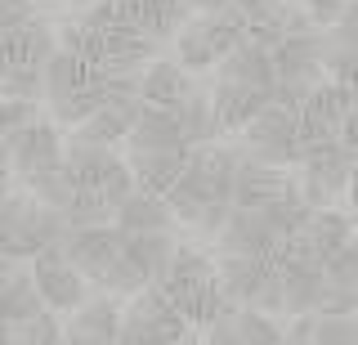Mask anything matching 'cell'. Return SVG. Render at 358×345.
Segmentation results:
<instances>
[{"mask_svg": "<svg viewBox=\"0 0 358 345\" xmlns=\"http://www.w3.org/2000/svg\"><path fill=\"white\" fill-rule=\"evenodd\" d=\"M193 337V323H188L179 309L166 300L157 287H139L134 296H126L121 305V328H117V341L121 345H175V341H188Z\"/></svg>", "mask_w": 358, "mask_h": 345, "instance_id": "1", "label": "cell"}, {"mask_svg": "<svg viewBox=\"0 0 358 345\" xmlns=\"http://www.w3.org/2000/svg\"><path fill=\"white\" fill-rule=\"evenodd\" d=\"M238 135L246 143V157H260V162H273V166H296V157H300L296 113L282 104H264Z\"/></svg>", "mask_w": 358, "mask_h": 345, "instance_id": "2", "label": "cell"}, {"mask_svg": "<svg viewBox=\"0 0 358 345\" xmlns=\"http://www.w3.org/2000/svg\"><path fill=\"white\" fill-rule=\"evenodd\" d=\"M31 278H36L41 305L54 309V314H72V309L90 296V283L81 278V269L63 255V247H45V251L31 255Z\"/></svg>", "mask_w": 358, "mask_h": 345, "instance_id": "3", "label": "cell"}, {"mask_svg": "<svg viewBox=\"0 0 358 345\" xmlns=\"http://www.w3.org/2000/svg\"><path fill=\"white\" fill-rule=\"evenodd\" d=\"M5 153H9V175L14 180H27L31 171H41V166H54L63 157V130L54 126V121H27L22 130L5 139Z\"/></svg>", "mask_w": 358, "mask_h": 345, "instance_id": "4", "label": "cell"}, {"mask_svg": "<svg viewBox=\"0 0 358 345\" xmlns=\"http://www.w3.org/2000/svg\"><path fill=\"white\" fill-rule=\"evenodd\" d=\"M210 283H215V255H206V251H197V247H175L171 265L152 278V287L171 300L175 309L184 305L188 296H197L201 287H210Z\"/></svg>", "mask_w": 358, "mask_h": 345, "instance_id": "5", "label": "cell"}, {"mask_svg": "<svg viewBox=\"0 0 358 345\" xmlns=\"http://www.w3.org/2000/svg\"><path fill=\"white\" fill-rule=\"evenodd\" d=\"M291 184H296V180L287 175V166H273V162H260V157H246V153H238L229 202H233V206H251V211H260L264 202H273L278 193H287Z\"/></svg>", "mask_w": 358, "mask_h": 345, "instance_id": "6", "label": "cell"}, {"mask_svg": "<svg viewBox=\"0 0 358 345\" xmlns=\"http://www.w3.org/2000/svg\"><path fill=\"white\" fill-rule=\"evenodd\" d=\"M117 328H121V296H85L72 314H63V341H76V345H108L117 341Z\"/></svg>", "mask_w": 358, "mask_h": 345, "instance_id": "7", "label": "cell"}, {"mask_svg": "<svg viewBox=\"0 0 358 345\" xmlns=\"http://www.w3.org/2000/svg\"><path fill=\"white\" fill-rule=\"evenodd\" d=\"M215 242H220L224 255H255V260H268V255H273V247H278V233L264 225L260 211L233 206L229 220H224V229L215 233Z\"/></svg>", "mask_w": 358, "mask_h": 345, "instance_id": "8", "label": "cell"}, {"mask_svg": "<svg viewBox=\"0 0 358 345\" xmlns=\"http://www.w3.org/2000/svg\"><path fill=\"white\" fill-rule=\"evenodd\" d=\"M126 143L130 148H188L179 104H139V113L126 130Z\"/></svg>", "mask_w": 358, "mask_h": 345, "instance_id": "9", "label": "cell"}, {"mask_svg": "<svg viewBox=\"0 0 358 345\" xmlns=\"http://www.w3.org/2000/svg\"><path fill=\"white\" fill-rule=\"evenodd\" d=\"M215 81L268 90V85H273V59H268V50H260L255 41L242 36V41H233V45L215 59Z\"/></svg>", "mask_w": 358, "mask_h": 345, "instance_id": "10", "label": "cell"}, {"mask_svg": "<svg viewBox=\"0 0 358 345\" xmlns=\"http://www.w3.org/2000/svg\"><path fill=\"white\" fill-rule=\"evenodd\" d=\"M112 225L126 233H152V229H175V216L166 206L162 193H148V188L134 184L117 206H112Z\"/></svg>", "mask_w": 358, "mask_h": 345, "instance_id": "11", "label": "cell"}, {"mask_svg": "<svg viewBox=\"0 0 358 345\" xmlns=\"http://www.w3.org/2000/svg\"><path fill=\"white\" fill-rule=\"evenodd\" d=\"M210 113H215L220 130H242L260 108L268 104V90H255V85H233V81H215L206 90Z\"/></svg>", "mask_w": 358, "mask_h": 345, "instance_id": "12", "label": "cell"}, {"mask_svg": "<svg viewBox=\"0 0 358 345\" xmlns=\"http://www.w3.org/2000/svg\"><path fill=\"white\" fill-rule=\"evenodd\" d=\"M184 157L188 148H130V175L139 188H148V193H166V188L175 184V175L184 171Z\"/></svg>", "mask_w": 358, "mask_h": 345, "instance_id": "13", "label": "cell"}, {"mask_svg": "<svg viewBox=\"0 0 358 345\" xmlns=\"http://www.w3.org/2000/svg\"><path fill=\"white\" fill-rule=\"evenodd\" d=\"M0 50H5L9 63H31V68H41V63L59 50V45H54V23L41 18V14H31L22 27H14V31L0 36Z\"/></svg>", "mask_w": 358, "mask_h": 345, "instance_id": "14", "label": "cell"}, {"mask_svg": "<svg viewBox=\"0 0 358 345\" xmlns=\"http://www.w3.org/2000/svg\"><path fill=\"white\" fill-rule=\"evenodd\" d=\"M193 72H184L175 59H148L143 63V72H139V94H143V104H179L188 90H193Z\"/></svg>", "mask_w": 358, "mask_h": 345, "instance_id": "15", "label": "cell"}, {"mask_svg": "<svg viewBox=\"0 0 358 345\" xmlns=\"http://www.w3.org/2000/svg\"><path fill=\"white\" fill-rule=\"evenodd\" d=\"M175 229H152V233H126V242H121V255L139 269L143 278H152L171 265V255H175Z\"/></svg>", "mask_w": 358, "mask_h": 345, "instance_id": "16", "label": "cell"}, {"mask_svg": "<svg viewBox=\"0 0 358 345\" xmlns=\"http://www.w3.org/2000/svg\"><path fill=\"white\" fill-rule=\"evenodd\" d=\"M41 81H45V104H59V99L90 85V63L72 50H54L50 59L41 63Z\"/></svg>", "mask_w": 358, "mask_h": 345, "instance_id": "17", "label": "cell"}, {"mask_svg": "<svg viewBox=\"0 0 358 345\" xmlns=\"http://www.w3.org/2000/svg\"><path fill=\"white\" fill-rule=\"evenodd\" d=\"M27 193H0V255L9 260H31V238H27Z\"/></svg>", "mask_w": 358, "mask_h": 345, "instance_id": "18", "label": "cell"}, {"mask_svg": "<svg viewBox=\"0 0 358 345\" xmlns=\"http://www.w3.org/2000/svg\"><path fill=\"white\" fill-rule=\"evenodd\" d=\"M300 233L313 242V251L327 260L331 251H341L345 242H354V220H350V211H336V206H318V211H309V220L300 225Z\"/></svg>", "mask_w": 358, "mask_h": 345, "instance_id": "19", "label": "cell"}, {"mask_svg": "<svg viewBox=\"0 0 358 345\" xmlns=\"http://www.w3.org/2000/svg\"><path fill=\"white\" fill-rule=\"evenodd\" d=\"M18 184L27 188V197H36L41 206H54V211H63L67 202H72V193H76V180H72V171L63 166V157L54 162V166L31 171L27 180H18Z\"/></svg>", "mask_w": 358, "mask_h": 345, "instance_id": "20", "label": "cell"}, {"mask_svg": "<svg viewBox=\"0 0 358 345\" xmlns=\"http://www.w3.org/2000/svg\"><path fill=\"white\" fill-rule=\"evenodd\" d=\"M175 63L184 72H206V68H215V45H210V36H206V27H201V18H188L184 27L175 31Z\"/></svg>", "mask_w": 358, "mask_h": 345, "instance_id": "21", "label": "cell"}, {"mask_svg": "<svg viewBox=\"0 0 358 345\" xmlns=\"http://www.w3.org/2000/svg\"><path fill=\"white\" fill-rule=\"evenodd\" d=\"M126 130H130V117L126 113L99 104L94 113H90L81 126H72L67 135H72V139H85V143H103V148H117V143H126Z\"/></svg>", "mask_w": 358, "mask_h": 345, "instance_id": "22", "label": "cell"}, {"mask_svg": "<svg viewBox=\"0 0 358 345\" xmlns=\"http://www.w3.org/2000/svg\"><path fill=\"white\" fill-rule=\"evenodd\" d=\"M229 337L242 341V345H273L282 341V323H278L273 314H264V309H251V305H233L229 314Z\"/></svg>", "mask_w": 358, "mask_h": 345, "instance_id": "23", "label": "cell"}, {"mask_svg": "<svg viewBox=\"0 0 358 345\" xmlns=\"http://www.w3.org/2000/svg\"><path fill=\"white\" fill-rule=\"evenodd\" d=\"M41 309V292H36V278L31 274H14L5 287H0V318L14 328V323H22V318H31Z\"/></svg>", "mask_w": 358, "mask_h": 345, "instance_id": "24", "label": "cell"}, {"mask_svg": "<svg viewBox=\"0 0 358 345\" xmlns=\"http://www.w3.org/2000/svg\"><path fill=\"white\" fill-rule=\"evenodd\" d=\"M59 216H63L67 229H99V225H112V206L94 193V188H76L72 202H67Z\"/></svg>", "mask_w": 358, "mask_h": 345, "instance_id": "25", "label": "cell"}, {"mask_svg": "<svg viewBox=\"0 0 358 345\" xmlns=\"http://www.w3.org/2000/svg\"><path fill=\"white\" fill-rule=\"evenodd\" d=\"M260 216H264V225L278 233V238H287V233H296L300 225L309 220V206L300 202V193H296V184L287 188V193H278L273 202H264L260 206Z\"/></svg>", "mask_w": 358, "mask_h": 345, "instance_id": "26", "label": "cell"}, {"mask_svg": "<svg viewBox=\"0 0 358 345\" xmlns=\"http://www.w3.org/2000/svg\"><path fill=\"white\" fill-rule=\"evenodd\" d=\"M0 99H18V104H41V99H45L41 68H31V63H9L5 76H0Z\"/></svg>", "mask_w": 358, "mask_h": 345, "instance_id": "27", "label": "cell"}, {"mask_svg": "<svg viewBox=\"0 0 358 345\" xmlns=\"http://www.w3.org/2000/svg\"><path fill=\"white\" fill-rule=\"evenodd\" d=\"M14 341H22V345H54V341H63V314H54V309L41 305L31 318L14 323Z\"/></svg>", "mask_w": 358, "mask_h": 345, "instance_id": "28", "label": "cell"}, {"mask_svg": "<svg viewBox=\"0 0 358 345\" xmlns=\"http://www.w3.org/2000/svg\"><path fill=\"white\" fill-rule=\"evenodd\" d=\"M313 345H358L354 314H313Z\"/></svg>", "mask_w": 358, "mask_h": 345, "instance_id": "29", "label": "cell"}, {"mask_svg": "<svg viewBox=\"0 0 358 345\" xmlns=\"http://www.w3.org/2000/svg\"><path fill=\"white\" fill-rule=\"evenodd\" d=\"M322 278L336 287H358V247L354 242H345L341 251H331L327 260H322Z\"/></svg>", "mask_w": 358, "mask_h": 345, "instance_id": "30", "label": "cell"}, {"mask_svg": "<svg viewBox=\"0 0 358 345\" xmlns=\"http://www.w3.org/2000/svg\"><path fill=\"white\" fill-rule=\"evenodd\" d=\"M130 188H134V175H130V166H126V157H117V162H112V166H108V171H103V180H99V184H94V193H99V197H103V202H108V206H117V202H121V197H126V193H130Z\"/></svg>", "mask_w": 358, "mask_h": 345, "instance_id": "31", "label": "cell"}, {"mask_svg": "<svg viewBox=\"0 0 358 345\" xmlns=\"http://www.w3.org/2000/svg\"><path fill=\"white\" fill-rule=\"evenodd\" d=\"M229 211H233V202H229V197H210V202L197 211L193 229L201 233V238H215V233L224 229V220H229Z\"/></svg>", "mask_w": 358, "mask_h": 345, "instance_id": "32", "label": "cell"}, {"mask_svg": "<svg viewBox=\"0 0 358 345\" xmlns=\"http://www.w3.org/2000/svg\"><path fill=\"white\" fill-rule=\"evenodd\" d=\"M345 5H350V0H296V9L309 18L313 27H331L336 18H341Z\"/></svg>", "mask_w": 358, "mask_h": 345, "instance_id": "33", "label": "cell"}, {"mask_svg": "<svg viewBox=\"0 0 358 345\" xmlns=\"http://www.w3.org/2000/svg\"><path fill=\"white\" fill-rule=\"evenodd\" d=\"M31 14H36V5H31V0H0V36H5V31H14V27H22Z\"/></svg>", "mask_w": 358, "mask_h": 345, "instance_id": "34", "label": "cell"}, {"mask_svg": "<svg viewBox=\"0 0 358 345\" xmlns=\"http://www.w3.org/2000/svg\"><path fill=\"white\" fill-rule=\"evenodd\" d=\"M233 5L246 14V23H255V18H268L278 5H282V0H233Z\"/></svg>", "mask_w": 358, "mask_h": 345, "instance_id": "35", "label": "cell"}, {"mask_svg": "<svg viewBox=\"0 0 358 345\" xmlns=\"http://www.w3.org/2000/svg\"><path fill=\"white\" fill-rule=\"evenodd\" d=\"M220 5H229V0H184L188 14H210V9H220Z\"/></svg>", "mask_w": 358, "mask_h": 345, "instance_id": "36", "label": "cell"}, {"mask_svg": "<svg viewBox=\"0 0 358 345\" xmlns=\"http://www.w3.org/2000/svg\"><path fill=\"white\" fill-rule=\"evenodd\" d=\"M31 5H36V9H41V5H45V9H72V0H31Z\"/></svg>", "mask_w": 358, "mask_h": 345, "instance_id": "37", "label": "cell"}, {"mask_svg": "<svg viewBox=\"0 0 358 345\" xmlns=\"http://www.w3.org/2000/svg\"><path fill=\"white\" fill-rule=\"evenodd\" d=\"M5 341H14V328H9V323L0 318V345H5Z\"/></svg>", "mask_w": 358, "mask_h": 345, "instance_id": "38", "label": "cell"}, {"mask_svg": "<svg viewBox=\"0 0 358 345\" xmlns=\"http://www.w3.org/2000/svg\"><path fill=\"white\" fill-rule=\"evenodd\" d=\"M72 5H94V0H72Z\"/></svg>", "mask_w": 358, "mask_h": 345, "instance_id": "39", "label": "cell"}]
</instances>
